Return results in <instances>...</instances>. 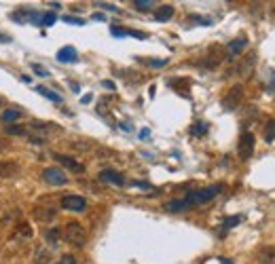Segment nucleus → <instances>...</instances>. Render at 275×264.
Segmentation results:
<instances>
[{
    "label": "nucleus",
    "mask_w": 275,
    "mask_h": 264,
    "mask_svg": "<svg viewBox=\"0 0 275 264\" xmlns=\"http://www.w3.org/2000/svg\"><path fill=\"white\" fill-rule=\"evenodd\" d=\"M220 192H222V184H214V186H208V188H201V190H193L184 199H174V201L165 203V209L167 211H186V209L195 207V205L212 201Z\"/></svg>",
    "instance_id": "f257e3e1"
},
{
    "label": "nucleus",
    "mask_w": 275,
    "mask_h": 264,
    "mask_svg": "<svg viewBox=\"0 0 275 264\" xmlns=\"http://www.w3.org/2000/svg\"><path fill=\"white\" fill-rule=\"evenodd\" d=\"M62 234H64V239H66V243L74 245V248H85L87 233H85L83 224H79V222H68L66 228L62 231Z\"/></svg>",
    "instance_id": "f03ea898"
},
{
    "label": "nucleus",
    "mask_w": 275,
    "mask_h": 264,
    "mask_svg": "<svg viewBox=\"0 0 275 264\" xmlns=\"http://www.w3.org/2000/svg\"><path fill=\"white\" fill-rule=\"evenodd\" d=\"M254 133L250 131H243L242 138H239V144H237V155L242 161H248V158H252L254 155Z\"/></svg>",
    "instance_id": "7ed1b4c3"
},
{
    "label": "nucleus",
    "mask_w": 275,
    "mask_h": 264,
    "mask_svg": "<svg viewBox=\"0 0 275 264\" xmlns=\"http://www.w3.org/2000/svg\"><path fill=\"white\" fill-rule=\"evenodd\" d=\"M43 180L51 186H64L68 184V175L62 171L60 167H47L43 169Z\"/></svg>",
    "instance_id": "20e7f679"
},
{
    "label": "nucleus",
    "mask_w": 275,
    "mask_h": 264,
    "mask_svg": "<svg viewBox=\"0 0 275 264\" xmlns=\"http://www.w3.org/2000/svg\"><path fill=\"white\" fill-rule=\"evenodd\" d=\"M242 99H243V87L235 85V87H231L225 97H222V106H225V110H235L237 106L242 104Z\"/></svg>",
    "instance_id": "39448f33"
},
{
    "label": "nucleus",
    "mask_w": 275,
    "mask_h": 264,
    "mask_svg": "<svg viewBox=\"0 0 275 264\" xmlns=\"http://www.w3.org/2000/svg\"><path fill=\"white\" fill-rule=\"evenodd\" d=\"M53 158H55L57 163H60L62 167L70 169V171H74V173H85V165H83V163H79L77 158H72V156H68V155H53Z\"/></svg>",
    "instance_id": "423d86ee"
},
{
    "label": "nucleus",
    "mask_w": 275,
    "mask_h": 264,
    "mask_svg": "<svg viewBox=\"0 0 275 264\" xmlns=\"http://www.w3.org/2000/svg\"><path fill=\"white\" fill-rule=\"evenodd\" d=\"M62 209H68V211H85L87 209V201L83 197H77V195H68L62 199Z\"/></svg>",
    "instance_id": "0eeeda50"
},
{
    "label": "nucleus",
    "mask_w": 275,
    "mask_h": 264,
    "mask_svg": "<svg viewBox=\"0 0 275 264\" xmlns=\"http://www.w3.org/2000/svg\"><path fill=\"white\" fill-rule=\"evenodd\" d=\"M99 180L106 182V184H114V186H123V184H125V178H123L119 171H114V169H104V171L99 173Z\"/></svg>",
    "instance_id": "6e6552de"
},
{
    "label": "nucleus",
    "mask_w": 275,
    "mask_h": 264,
    "mask_svg": "<svg viewBox=\"0 0 275 264\" xmlns=\"http://www.w3.org/2000/svg\"><path fill=\"white\" fill-rule=\"evenodd\" d=\"M254 63H256V55H254V53H252V55H245L243 60L239 62V66L235 68V72L239 76H248L254 70Z\"/></svg>",
    "instance_id": "1a4fd4ad"
},
{
    "label": "nucleus",
    "mask_w": 275,
    "mask_h": 264,
    "mask_svg": "<svg viewBox=\"0 0 275 264\" xmlns=\"http://www.w3.org/2000/svg\"><path fill=\"white\" fill-rule=\"evenodd\" d=\"M19 175V165L13 161H0V178H15Z\"/></svg>",
    "instance_id": "9d476101"
},
{
    "label": "nucleus",
    "mask_w": 275,
    "mask_h": 264,
    "mask_svg": "<svg viewBox=\"0 0 275 264\" xmlns=\"http://www.w3.org/2000/svg\"><path fill=\"white\" fill-rule=\"evenodd\" d=\"M79 60V53L74 47H64V49L57 51V62H62V63H74Z\"/></svg>",
    "instance_id": "9b49d317"
},
{
    "label": "nucleus",
    "mask_w": 275,
    "mask_h": 264,
    "mask_svg": "<svg viewBox=\"0 0 275 264\" xmlns=\"http://www.w3.org/2000/svg\"><path fill=\"white\" fill-rule=\"evenodd\" d=\"M256 260L260 264H275V248L273 245H265V248L259 249V254H256Z\"/></svg>",
    "instance_id": "f8f14e48"
},
{
    "label": "nucleus",
    "mask_w": 275,
    "mask_h": 264,
    "mask_svg": "<svg viewBox=\"0 0 275 264\" xmlns=\"http://www.w3.org/2000/svg\"><path fill=\"white\" fill-rule=\"evenodd\" d=\"M55 214H57V211H55V209H51V207H38V209H34V218L40 220V222H49V220H53V218H55Z\"/></svg>",
    "instance_id": "ddd939ff"
},
{
    "label": "nucleus",
    "mask_w": 275,
    "mask_h": 264,
    "mask_svg": "<svg viewBox=\"0 0 275 264\" xmlns=\"http://www.w3.org/2000/svg\"><path fill=\"white\" fill-rule=\"evenodd\" d=\"M45 237H47V241H49L51 245H57L64 234H62V231H60V226H53V228H47Z\"/></svg>",
    "instance_id": "4468645a"
},
{
    "label": "nucleus",
    "mask_w": 275,
    "mask_h": 264,
    "mask_svg": "<svg viewBox=\"0 0 275 264\" xmlns=\"http://www.w3.org/2000/svg\"><path fill=\"white\" fill-rule=\"evenodd\" d=\"M172 15H174V7H172V4H163L161 9H157L155 19H157V21H167Z\"/></svg>",
    "instance_id": "2eb2a0df"
},
{
    "label": "nucleus",
    "mask_w": 275,
    "mask_h": 264,
    "mask_svg": "<svg viewBox=\"0 0 275 264\" xmlns=\"http://www.w3.org/2000/svg\"><path fill=\"white\" fill-rule=\"evenodd\" d=\"M4 133L7 136H30V131L23 125H7L4 127Z\"/></svg>",
    "instance_id": "dca6fc26"
},
{
    "label": "nucleus",
    "mask_w": 275,
    "mask_h": 264,
    "mask_svg": "<svg viewBox=\"0 0 275 264\" xmlns=\"http://www.w3.org/2000/svg\"><path fill=\"white\" fill-rule=\"evenodd\" d=\"M245 45H248V40L245 38H237V40H233V43L229 45V53L231 55H239L243 49H245Z\"/></svg>",
    "instance_id": "f3484780"
},
{
    "label": "nucleus",
    "mask_w": 275,
    "mask_h": 264,
    "mask_svg": "<svg viewBox=\"0 0 275 264\" xmlns=\"http://www.w3.org/2000/svg\"><path fill=\"white\" fill-rule=\"evenodd\" d=\"M191 133H193V136H195V138L206 136V133H208V125H206V123H203V121H197L195 125L191 127Z\"/></svg>",
    "instance_id": "a211bd4d"
},
{
    "label": "nucleus",
    "mask_w": 275,
    "mask_h": 264,
    "mask_svg": "<svg viewBox=\"0 0 275 264\" xmlns=\"http://www.w3.org/2000/svg\"><path fill=\"white\" fill-rule=\"evenodd\" d=\"M49 260H51V254H49V251L43 249V248H38L36 254H34V262H36V264H47Z\"/></svg>",
    "instance_id": "6ab92c4d"
},
{
    "label": "nucleus",
    "mask_w": 275,
    "mask_h": 264,
    "mask_svg": "<svg viewBox=\"0 0 275 264\" xmlns=\"http://www.w3.org/2000/svg\"><path fill=\"white\" fill-rule=\"evenodd\" d=\"M275 140V119H271L267 123V127H265V142L267 144H271Z\"/></svg>",
    "instance_id": "aec40b11"
},
{
    "label": "nucleus",
    "mask_w": 275,
    "mask_h": 264,
    "mask_svg": "<svg viewBox=\"0 0 275 264\" xmlns=\"http://www.w3.org/2000/svg\"><path fill=\"white\" fill-rule=\"evenodd\" d=\"M36 91H38V93H40V95H43V97L51 99V102H62V97L57 95V93H53V91H51V89H47V87H38Z\"/></svg>",
    "instance_id": "412c9836"
},
{
    "label": "nucleus",
    "mask_w": 275,
    "mask_h": 264,
    "mask_svg": "<svg viewBox=\"0 0 275 264\" xmlns=\"http://www.w3.org/2000/svg\"><path fill=\"white\" fill-rule=\"evenodd\" d=\"M53 123H32V127L40 133H51V131H57V127H51Z\"/></svg>",
    "instance_id": "4be33fe9"
},
{
    "label": "nucleus",
    "mask_w": 275,
    "mask_h": 264,
    "mask_svg": "<svg viewBox=\"0 0 275 264\" xmlns=\"http://www.w3.org/2000/svg\"><path fill=\"white\" fill-rule=\"evenodd\" d=\"M19 116H21L19 110H4V112H2V121L4 123H11V121H17Z\"/></svg>",
    "instance_id": "5701e85b"
},
{
    "label": "nucleus",
    "mask_w": 275,
    "mask_h": 264,
    "mask_svg": "<svg viewBox=\"0 0 275 264\" xmlns=\"http://www.w3.org/2000/svg\"><path fill=\"white\" fill-rule=\"evenodd\" d=\"M133 7H136L138 11H150L155 7V2H150V0H136L133 2Z\"/></svg>",
    "instance_id": "b1692460"
},
{
    "label": "nucleus",
    "mask_w": 275,
    "mask_h": 264,
    "mask_svg": "<svg viewBox=\"0 0 275 264\" xmlns=\"http://www.w3.org/2000/svg\"><path fill=\"white\" fill-rule=\"evenodd\" d=\"M55 19H57L55 13H45L43 17H40V21H43L40 26H53V21H55Z\"/></svg>",
    "instance_id": "393cba45"
},
{
    "label": "nucleus",
    "mask_w": 275,
    "mask_h": 264,
    "mask_svg": "<svg viewBox=\"0 0 275 264\" xmlns=\"http://www.w3.org/2000/svg\"><path fill=\"white\" fill-rule=\"evenodd\" d=\"M32 70H34V72H36L38 76H49V70H47V68H43V66H38V63H34V66H32Z\"/></svg>",
    "instance_id": "a878e982"
},
{
    "label": "nucleus",
    "mask_w": 275,
    "mask_h": 264,
    "mask_svg": "<svg viewBox=\"0 0 275 264\" xmlns=\"http://www.w3.org/2000/svg\"><path fill=\"white\" fill-rule=\"evenodd\" d=\"M60 264H77V258H74L72 254H66V256H62Z\"/></svg>",
    "instance_id": "bb28decb"
},
{
    "label": "nucleus",
    "mask_w": 275,
    "mask_h": 264,
    "mask_svg": "<svg viewBox=\"0 0 275 264\" xmlns=\"http://www.w3.org/2000/svg\"><path fill=\"white\" fill-rule=\"evenodd\" d=\"M239 220H242V218H237V216H235V218H226V220H225V224H222V226H225V228H233L235 224H239Z\"/></svg>",
    "instance_id": "cd10ccee"
},
{
    "label": "nucleus",
    "mask_w": 275,
    "mask_h": 264,
    "mask_svg": "<svg viewBox=\"0 0 275 264\" xmlns=\"http://www.w3.org/2000/svg\"><path fill=\"white\" fill-rule=\"evenodd\" d=\"M19 233L23 234V237H32V228H30V224H19Z\"/></svg>",
    "instance_id": "c85d7f7f"
},
{
    "label": "nucleus",
    "mask_w": 275,
    "mask_h": 264,
    "mask_svg": "<svg viewBox=\"0 0 275 264\" xmlns=\"http://www.w3.org/2000/svg\"><path fill=\"white\" fill-rule=\"evenodd\" d=\"M148 63H150V66H155V68H161V66H165V63H167V60H150Z\"/></svg>",
    "instance_id": "c756f323"
},
{
    "label": "nucleus",
    "mask_w": 275,
    "mask_h": 264,
    "mask_svg": "<svg viewBox=\"0 0 275 264\" xmlns=\"http://www.w3.org/2000/svg\"><path fill=\"white\" fill-rule=\"evenodd\" d=\"M97 7H102V9H106V11H113V13H116V11H119V9L114 7V4H108V2H102V4H97Z\"/></svg>",
    "instance_id": "7c9ffc66"
},
{
    "label": "nucleus",
    "mask_w": 275,
    "mask_h": 264,
    "mask_svg": "<svg viewBox=\"0 0 275 264\" xmlns=\"http://www.w3.org/2000/svg\"><path fill=\"white\" fill-rule=\"evenodd\" d=\"M66 21H70V23H74V26H83V19H74V17H64Z\"/></svg>",
    "instance_id": "2f4dec72"
},
{
    "label": "nucleus",
    "mask_w": 275,
    "mask_h": 264,
    "mask_svg": "<svg viewBox=\"0 0 275 264\" xmlns=\"http://www.w3.org/2000/svg\"><path fill=\"white\" fill-rule=\"evenodd\" d=\"M0 106H2V99H0Z\"/></svg>",
    "instance_id": "473e14b6"
}]
</instances>
